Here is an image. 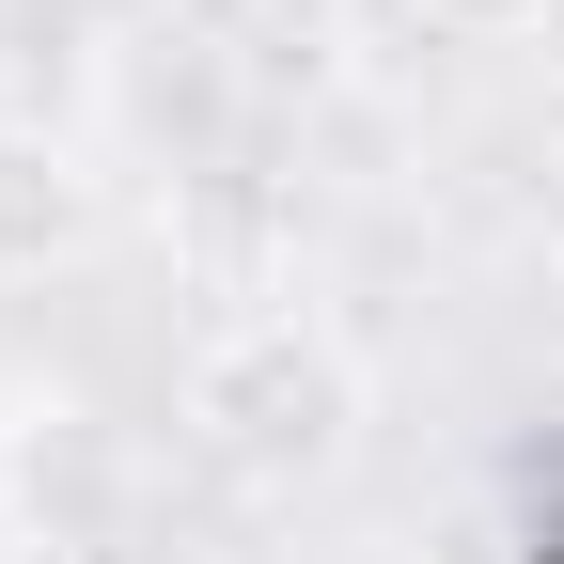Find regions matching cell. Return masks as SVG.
Listing matches in <instances>:
<instances>
[{"mask_svg": "<svg viewBox=\"0 0 564 564\" xmlns=\"http://www.w3.org/2000/svg\"><path fill=\"white\" fill-rule=\"evenodd\" d=\"M0 502H17L47 549H79L110 502H126V470H110V423L79 392H17L0 408Z\"/></svg>", "mask_w": 564, "mask_h": 564, "instance_id": "cell-2", "label": "cell"}, {"mask_svg": "<svg viewBox=\"0 0 564 564\" xmlns=\"http://www.w3.org/2000/svg\"><path fill=\"white\" fill-rule=\"evenodd\" d=\"M361 423H377V392H361L329 314H236L188 361V440L220 470H251V486H329L361 455Z\"/></svg>", "mask_w": 564, "mask_h": 564, "instance_id": "cell-1", "label": "cell"}, {"mask_svg": "<svg viewBox=\"0 0 564 564\" xmlns=\"http://www.w3.org/2000/svg\"><path fill=\"white\" fill-rule=\"evenodd\" d=\"M79 251H95V173H79V141L0 126V282H47V267H79Z\"/></svg>", "mask_w": 564, "mask_h": 564, "instance_id": "cell-3", "label": "cell"}, {"mask_svg": "<svg viewBox=\"0 0 564 564\" xmlns=\"http://www.w3.org/2000/svg\"><path fill=\"white\" fill-rule=\"evenodd\" d=\"M423 17L470 32V47H502V32H533V17H549V0H423Z\"/></svg>", "mask_w": 564, "mask_h": 564, "instance_id": "cell-4", "label": "cell"}]
</instances>
